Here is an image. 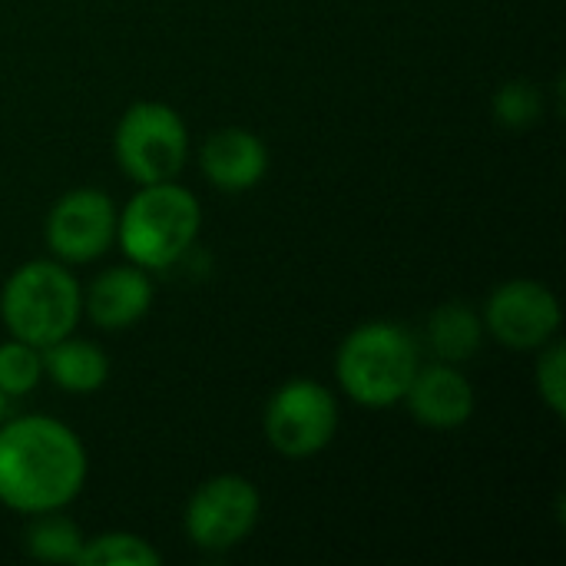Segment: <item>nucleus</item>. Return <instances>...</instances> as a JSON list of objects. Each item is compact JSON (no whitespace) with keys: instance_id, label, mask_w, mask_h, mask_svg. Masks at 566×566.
I'll use <instances>...</instances> for the list:
<instances>
[{"instance_id":"f257e3e1","label":"nucleus","mask_w":566,"mask_h":566,"mask_svg":"<svg viewBox=\"0 0 566 566\" xmlns=\"http://www.w3.org/2000/svg\"><path fill=\"white\" fill-rule=\"evenodd\" d=\"M86 478V444L66 421L17 415L0 424V504L10 514L66 511L83 494Z\"/></svg>"},{"instance_id":"f03ea898","label":"nucleus","mask_w":566,"mask_h":566,"mask_svg":"<svg viewBox=\"0 0 566 566\" xmlns=\"http://www.w3.org/2000/svg\"><path fill=\"white\" fill-rule=\"evenodd\" d=\"M202 202L179 179L136 186L116 216V249L146 272L176 269L199 242Z\"/></svg>"},{"instance_id":"7ed1b4c3","label":"nucleus","mask_w":566,"mask_h":566,"mask_svg":"<svg viewBox=\"0 0 566 566\" xmlns=\"http://www.w3.org/2000/svg\"><path fill=\"white\" fill-rule=\"evenodd\" d=\"M421 365L418 338L391 318L355 325L335 352V381L348 401L365 411H388L405 401V391Z\"/></svg>"},{"instance_id":"20e7f679","label":"nucleus","mask_w":566,"mask_h":566,"mask_svg":"<svg viewBox=\"0 0 566 566\" xmlns=\"http://www.w3.org/2000/svg\"><path fill=\"white\" fill-rule=\"evenodd\" d=\"M0 322L10 338L46 348L83 322V285L56 259H30L0 285Z\"/></svg>"},{"instance_id":"39448f33","label":"nucleus","mask_w":566,"mask_h":566,"mask_svg":"<svg viewBox=\"0 0 566 566\" xmlns=\"http://www.w3.org/2000/svg\"><path fill=\"white\" fill-rule=\"evenodd\" d=\"M192 153L182 113L163 99L129 103L113 126V159L136 186L179 179Z\"/></svg>"},{"instance_id":"423d86ee","label":"nucleus","mask_w":566,"mask_h":566,"mask_svg":"<svg viewBox=\"0 0 566 566\" xmlns=\"http://www.w3.org/2000/svg\"><path fill=\"white\" fill-rule=\"evenodd\" d=\"M342 424L338 398L318 378L282 381L262 411V438L285 461H308L322 454Z\"/></svg>"},{"instance_id":"0eeeda50","label":"nucleus","mask_w":566,"mask_h":566,"mask_svg":"<svg viewBox=\"0 0 566 566\" xmlns=\"http://www.w3.org/2000/svg\"><path fill=\"white\" fill-rule=\"evenodd\" d=\"M262 517V494L245 474L206 478L182 507V534L196 551L229 554L242 547Z\"/></svg>"},{"instance_id":"6e6552de","label":"nucleus","mask_w":566,"mask_h":566,"mask_svg":"<svg viewBox=\"0 0 566 566\" xmlns=\"http://www.w3.org/2000/svg\"><path fill=\"white\" fill-rule=\"evenodd\" d=\"M484 332L507 352H537L547 342L560 338L564 308L551 285L541 279H507L491 289L481 305Z\"/></svg>"},{"instance_id":"1a4fd4ad","label":"nucleus","mask_w":566,"mask_h":566,"mask_svg":"<svg viewBox=\"0 0 566 566\" xmlns=\"http://www.w3.org/2000/svg\"><path fill=\"white\" fill-rule=\"evenodd\" d=\"M116 202L99 186L66 189L43 219V245L63 265L99 262L116 245Z\"/></svg>"},{"instance_id":"9d476101","label":"nucleus","mask_w":566,"mask_h":566,"mask_svg":"<svg viewBox=\"0 0 566 566\" xmlns=\"http://www.w3.org/2000/svg\"><path fill=\"white\" fill-rule=\"evenodd\" d=\"M401 405L408 408L415 424L428 431H458L474 418L478 391L461 365L431 361L418 365Z\"/></svg>"},{"instance_id":"9b49d317","label":"nucleus","mask_w":566,"mask_h":566,"mask_svg":"<svg viewBox=\"0 0 566 566\" xmlns=\"http://www.w3.org/2000/svg\"><path fill=\"white\" fill-rule=\"evenodd\" d=\"M153 272L123 262L103 269L83 289V318L99 332H129L153 312Z\"/></svg>"},{"instance_id":"f8f14e48","label":"nucleus","mask_w":566,"mask_h":566,"mask_svg":"<svg viewBox=\"0 0 566 566\" xmlns=\"http://www.w3.org/2000/svg\"><path fill=\"white\" fill-rule=\"evenodd\" d=\"M269 163L272 156L265 139L245 126H222L199 146V169L206 182L226 196L255 189L269 176Z\"/></svg>"},{"instance_id":"ddd939ff","label":"nucleus","mask_w":566,"mask_h":566,"mask_svg":"<svg viewBox=\"0 0 566 566\" xmlns=\"http://www.w3.org/2000/svg\"><path fill=\"white\" fill-rule=\"evenodd\" d=\"M40 355H43V378L56 391L76 395V398L103 391L113 371L106 348L90 338H80L76 332L40 348Z\"/></svg>"},{"instance_id":"4468645a","label":"nucleus","mask_w":566,"mask_h":566,"mask_svg":"<svg viewBox=\"0 0 566 566\" xmlns=\"http://www.w3.org/2000/svg\"><path fill=\"white\" fill-rule=\"evenodd\" d=\"M428 335V348L434 355V361H448V365H468L481 355L488 332H484V318L481 308H474L471 302L451 298L441 302L424 325Z\"/></svg>"},{"instance_id":"2eb2a0df","label":"nucleus","mask_w":566,"mask_h":566,"mask_svg":"<svg viewBox=\"0 0 566 566\" xmlns=\"http://www.w3.org/2000/svg\"><path fill=\"white\" fill-rule=\"evenodd\" d=\"M27 521L30 524H27V534H23V551H27L30 560L80 566L86 534L80 531V524L73 517H66L63 511H50V514H36V517H27Z\"/></svg>"},{"instance_id":"dca6fc26","label":"nucleus","mask_w":566,"mask_h":566,"mask_svg":"<svg viewBox=\"0 0 566 566\" xmlns=\"http://www.w3.org/2000/svg\"><path fill=\"white\" fill-rule=\"evenodd\" d=\"M163 554L133 531H103L86 537L80 566H159Z\"/></svg>"},{"instance_id":"f3484780","label":"nucleus","mask_w":566,"mask_h":566,"mask_svg":"<svg viewBox=\"0 0 566 566\" xmlns=\"http://www.w3.org/2000/svg\"><path fill=\"white\" fill-rule=\"evenodd\" d=\"M491 113L504 129H531L544 116V86L527 76L504 80L491 96Z\"/></svg>"},{"instance_id":"a211bd4d","label":"nucleus","mask_w":566,"mask_h":566,"mask_svg":"<svg viewBox=\"0 0 566 566\" xmlns=\"http://www.w3.org/2000/svg\"><path fill=\"white\" fill-rule=\"evenodd\" d=\"M43 381V355L36 345H27L20 338H7L0 345V391L17 401L40 388Z\"/></svg>"},{"instance_id":"6ab92c4d","label":"nucleus","mask_w":566,"mask_h":566,"mask_svg":"<svg viewBox=\"0 0 566 566\" xmlns=\"http://www.w3.org/2000/svg\"><path fill=\"white\" fill-rule=\"evenodd\" d=\"M534 385L544 401V408L554 418L566 415V345L560 338L547 342L537 348V365H534Z\"/></svg>"},{"instance_id":"aec40b11","label":"nucleus","mask_w":566,"mask_h":566,"mask_svg":"<svg viewBox=\"0 0 566 566\" xmlns=\"http://www.w3.org/2000/svg\"><path fill=\"white\" fill-rule=\"evenodd\" d=\"M7 405H10V398H7V395L0 391V424H3L7 418H10V415H7Z\"/></svg>"}]
</instances>
